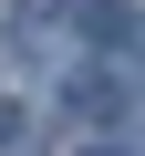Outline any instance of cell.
I'll return each mask as SVG.
<instances>
[{"label": "cell", "instance_id": "cell-1", "mask_svg": "<svg viewBox=\"0 0 145 156\" xmlns=\"http://www.w3.org/2000/svg\"><path fill=\"white\" fill-rule=\"evenodd\" d=\"M11 52L21 62H62L72 52V0H21L11 11Z\"/></svg>", "mask_w": 145, "mask_h": 156}, {"label": "cell", "instance_id": "cell-2", "mask_svg": "<svg viewBox=\"0 0 145 156\" xmlns=\"http://www.w3.org/2000/svg\"><path fill=\"white\" fill-rule=\"evenodd\" d=\"M72 115H83V125H114L124 115V83H114V73H72Z\"/></svg>", "mask_w": 145, "mask_h": 156}, {"label": "cell", "instance_id": "cell-3", "mask_svg": "<svg viewBox=\"0 0 145 156\" xmlns=\"http://www.w3.org/2000/svg\"><path fill=\"white\" fill-rule=\"evenodd\" d=\"M11 146H21V104H0V156H11Z\"/></svg>", "mask_w": 145, "mask_h": 156}, {"label": "cell", "instance_id": "cell-4", "mask_svg": "<svg viewBox=\"0 0 145 156\" xmlns=\"http://www.w3.org/2000/svg\"><path fill=\"white\" fill-rule=\"evenodd\" d=\"M72 156H124V146H72Z\"/></svg>", "mask_w": 145, "mask_h": 156}]
</instances>
